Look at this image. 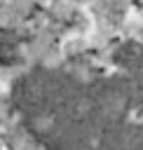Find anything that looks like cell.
<instances>
[{"instance_id":"1","label":"cell","mask_w":143,"mask_h":150,"mask_svg":"<svg viewBox=\"0 0 143 150\" xmlns=\"http://www.w3.org/2000/svg\"><path fill=\"white\" fill-rule=\"evenodd\" d=\"M75 2H87V0H75Z\"/></svg>"}]
</instances>
